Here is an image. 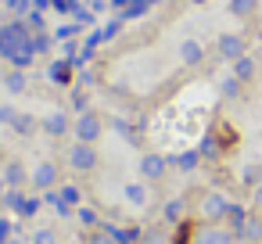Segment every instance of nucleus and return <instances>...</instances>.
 I'll use <instances>...</instances> for the list:
<instances>
[{
    "mask_svg": "<svg viewBox=\"0 0 262 244\" xmlns=\"http://www.w3.org/2000/svg\"><path fill=\"white\" fill-rule=\"evenodd\" d=\"M176 244H241L237 233L223 223H198V219H187L180 223V237Z\"/></svg>",
    "mask_w": 262,
    "mask_h": 244,
    "instance_id": "f257e3e1",
    "label": "nucleus"
},
{
    "mask_svg": "<svg viewBox=\"0 0 262 244\" xmlns=\"http://www.w3.org/2000/svg\"><path fill=\"white\" fill-rule=\"evenodd\" d=\"M230 197L223 190H201L198 194V205H194V219L198 223H223L226 212H230Z\"/></svg>",
    "mask_w": 262,
    "mask_h": 244,
    "instance_id": "f03ea898",
    "label": "nucleus"
},
{
    "mask_svg": "<svg viewBox=\"0 0 262 244\" xmlns=\"http://www.w3.org/2000/svg\"><path fill=\"white\" fill-rule=\"evenodd\" d=\"M29 187H33L36 194H51V190H58V187H61V165H58L54 158H43V162L33 169Z\"/></svg>",
    "mask_w": 262,
    "mask_h": 244,
    "instance_id": "7ed1b4c3",
    "label": "nucleus"
},
{
    "mask_svg": "<svg viewBox=\"0 0 262 244\" xmlns=\"http://www.w3.org/2000/svg\"><path fill=\"white\" fill-rule=\"evenodd\" d=\"M137 172H140L144 183H162V180L169 176V158L158 154V151H140V158H137Z\"/></svg>",
    "mask_w": 262,
    "mask_h": 244,
    "instance_id": "20e7f679",
    "label": "nucleus"
},
{
    "mask_svg": "<svg viewBox=\"0 0 262 244\" xmlns=\"http://www.w3.org/2000/svg\"><path fill=\"white\" fill-rule=\"evenodd\" d=\"M101 133H104V122H101L97 112H79V115L72 119V137H76L79 144H97Z\"/></svg>",
    "mask_w": 262,
    "mask_h": 244,
    "instance_id": "39448f33",
    "label": "nucleus"
},
{
    "mask_svg": "<svg viewBox=\"0 0 262 244\" xmlns=\"http://www.w3.org/2000/svg\"><path fill=\"white\" fill-rule=\"evenodd\" d=\"M65 162H69V169H72V172H94V169H97V162H101L97 144H79V140H76V144L69 147Z\"/></svg>",
    "mask_w": 262,
    "mask_h": 244,
    "instance_id": "423d86ee",
    "label": "nucleus"
},
{
    "mask_svg": "<svg viewBox=\"0 0 262 244\" xmlns=\"http://www.w3.org/2000/svg\"><path fill=\"white\" fill-rule=\"evenodd\" d=\"M215 54H219L223 61H237V58L248 54V40H244L241 33H223V36L215 40Z\"/></svg>",
    "mask_w": 262,
    "mask_h": 244,
    "instance_id": "0eeeda50",
    "label": "nucleus"
},
{
    "mask_svg": "<svg viewBox=\"0 0 262 244\" xmlns=\"http://www.w3.org/2000/svg\"><path fill=\"white\" fill-rule=\"evenodd\" d=\"M40 133L51 137V140H61L65 133H72V119H69V112H51V115H43V119H40Z\"/></svg>",
    "mask_w": 262,
    "mask_h": 244,
    "instance_id": "6e6552de",
    "label": "nucleus"
},
{
    "mask_svg": "<svg viewBox=\"0 0 262 244\" xmlns=\"http://www.w3.org/2000/svg\"><path fill=\"white\" fill-rule=\"evenodd\" d=\"M4 183H8V190H26V183H29V176L33 172H26V162L22 158H8L4 162Z\"/></svg>",
    "mask_w": 262,
    "mask_h": 244,
    "instance_id": "1a4fd4ad",
    "label": "nucleus"
},
{
    "mask_svg": "<svg viewBox=\"0 0 262 244\" xmlns=\"http://www.w3.org/2000/svg\"><path fill=\"white\" fill-rule=\"evenodd\" d=\"M237 240L241 244H262V215L258 212H248L244 226L237 230Z\"/></svg>",
    "mask_w": 262,
    "mask_h": 244,
    "instance_id": "9d476101",
    "label": "nucleus"
},
{
    "mask_svg": "<svg viewBox=\"0 0 262 244\" xmlns=\"http://www.w3.org/2000/svg\"><path fill=\"white\" fill-rule=\"evenodd\" d=\"M180 61H183L187 69H194V65H201V61H205V47H201V40H194V36H187V40L180 43Z\"/></svg>",
    "mask_w": 262,
    "mask_h": 244,
    "instance_id": "9b49d317",
    "label": "nucleus"
},
{
    "mask_svg": "<svg viewBox=\"0 0 262 244\" xmlns=\"http://www.w3.org/2000/svg\"><path fill=\"white\" fill-rule=\"evenodd\" d=\"M162 223H165V226H180V223H187V201H183V197L165 201V208H162Z\"/></svg>",
    "mask_w": 262,
    "mask_h": 244,
    "instance_id": "f8f14e48",
    "label": "nucleus"
},
{
    "mask_svg": "<svg viewBox=\"0 0 262 244\" xmlns=\"http://www.w3.org/2000/svg\"><path fill=\"white\" fill-rule=\"evenodd\" d=\"M122 194H126V201H129L133 208H144V205H147V183H144V180H129V183L122 187Z\"/></svg>",
    "mask_w": 262,
    "mask_h": 244,
    "instance_id": "ddd939ff",
    "label": "nucleus"
},
{
    "mask_svg": "<svg viewBox=\"0 0 262 244\" xmlns=\"http://www.w3.org/2000/svg\"><path fill=\"white\" fill-rule=\"evenodd\" d=\"M230 65H233V69H230V76H233V79H241L244 86L255 79V58H248V54H244V58H237V61H230Z\"/></svg>",
    "mask_w": 262,
    "mask_h": 244,
    "instance_id": "4468645a",
    "label": "nucleus"
},
{
    "mask_svg": "<svg viewBox=\"0 0 262 244\" xmlns=\"http://www.w3.org/2000/svg\"><path fill=\"white\" fill-rule=\"evenodd\" d=\"M47 79H51L54 86H69V83H72V61H51Z\"/></svg>",
    "mask_w": 262,
    "mask_h": 244,
    "instance_id": "2eb2a0df",
    "label": "nucleus"
},
{
    "mask_svg": "<svg viewBox=\"0 0 262 244\" xmlns=\"http://www.w3.org/2000/svg\"><path fill=\"white\" fill-rule=\"evenodd\" d=\"M226 11H230L233 18H255L258 0H226Z\"/></svg>",
    "mask_w": 262,
    "mask_h": 244,
    "instance_id": "dca6fc26",
    "label": "nucleus"
},
{
    "mask_svg": "<svg viewBox=\"0 0 262 244\" xmlns=\"http://www.w3.org/2000/svg\"><path fill=\"white\" fill-rule=\"evenodd\" d=\"M18 137H33V133H40V119L36 115H29V112H18V119H15V126H11Z\"/></svg>",
    "mask_w": 262,
    "mask_h": 244,
    "instance_id": "f3484780",
    "label": "nucleus"
},
{
    "mask_svg": "<svg viewBox=\"0 0 262 244\" xmlns=\"http://www.w3.org/2000/svg\"><path fill=\"white\" fill-rule=\"evenodd\" d=\"M26 86H29V79H26L22 69H11V72L4 76V90H8V94H26Z\"/></svg>",
    "mask_w": 262,
    "mask_h": 244,
    "instance_id": "a211bd4d",
    "label": "nucleus"
},
{
    "mask_svg": "<svg viewBox=\"0 0 262 244\" xmlns=\"http://www.w3.org/2000/svg\"><path fill=\"white\" fill-rule=\"evenodd\" d=\"M83 244H119V237L112 233V226H97V230H86Z\"/></svg>",
    "mask_w": 262,
    "mask_h": 244,
    "instance_id": "6ab92c4d",
    "label": "nucleus"
},
{
    "mask_svg": "<svg viewBox=\"0 0 262 244\" xmlns=\"http://www.w3.org/2000/svg\"><path fill=\"white\" fill-rule=\"evenodd\" d=\"M244 219H248V208H244V205H237V201H233V205H230V212H226V219H223V226H230V230H233V233H237V230H241V226H244Z\"/></svg>",
    "mask_w": 262,
    "mask_h": 244,
    "instance_id": "aec40b11",
    "label": "nucleus"
},
{
    "mask_svg": "<svg viewBox=\"0 0 262 244\" xmlns=\"http://www.w3.org/2000/svg\"><path fill=\"white\" fill-rule=\"evenodd\" d=\"M137 244H169V233H165V226H147V230H140Z\"/></svg>",
    "mask_w": 262,
    "mask_h": 244,
    "instance_id": "412c9836",
    "label": "nucleus"
},
{
    "mask_svg": "<svg viewBox=\"0 0 262 244\" xmlns=\"http://www.w3.org/2000/svg\"><path fill=\"white\" fill-rule=\"evenodd\" d=\"M219 90H223V97H226V101H237V97H241V90H244V83H241V79H233V76H226Z\"/></svg>",
    "mask_w": 262,
    "mask_h": 244,
    "instance_id": "4be33fe9",
    "label": "nucleus"
},
{
    "mask_svg": "<svg viewBox=\"0 0 262 244\" xmlns=\"http://www.w3.org/2000/svg\"><path fill=\"white\" fill-rule=\"evenodd\" d=\"M76 215H79V223H83L86 230H97V226H101V215H97L90 205H79V212H76Z\"/></svg>",
    "mask_w": 262,
    "mask_h": 244,
    "instance_id": "5701e85b",
    "label": "nucleus"
},
{
    "mask_svg": "<svg viewBox=\"0 0 262 244\" xmlns=\"http://www.w3.org/2000/svg\"><path fill=\"white\" fill-rule=\"evenodd\" d=\"M241 183H244L248 190H251L255 183H262V165H244V169H241Z\"/></svg>",
    "mask_w": 262,
    "mask_h": 244,
    "instance_id": "b1692460",
    "label": "nucleus"
},
{
    "mask_svg": "<svg viewBox=\"0 0 262 244\" xmlns=\"http://www.w3.org/2000/svg\"><path fill=\"white\" fill-rule=\"evenodd\" d=\"M29 240H33V244H61V240H58V233H54L51 226H43V230H36V233H33Z\"/></svg>",
    "mask_w": 262,
    "mask_h": 244,
    "instance_id": "393cba45",
    "label": "nucleus"
},
{
    "mask_svg": "<svg viewBox=\"0 0 262 244\" xmlns=\"http://www.w3.org/2000/svg\"><path fill=\"white\" fill-rule=\"evenodd\" d=\"M58 194H61V201H69L72 208H79V190H76L72 183H61V187H58Z\"/></svg>",
    "mask_w": 262,
    "mask_h": 244,
    "instance_id": "a878e982",
    "label": "nucleus"
},
{
    "mask_svg": "<svg viewBox=\"0 0 262 244\" xmlns=\"http://www.w3.org/2000/svg\"><path fill=\"white\" fill-rule=\"evenodd\" d=\"M144 11H147V0H129V8L122 11V22H126V18H140Z\"/></svg>",
    "mask_w": 262,
    "mask_h": 244,
    "instance_id": "bb28decb",
    "label": "nucleus"
},
{
    "mask_svg": "<svg viewBox=\"0 0 262 244\" xmlns=\"http://www.w3.org/2000/svg\"><path fill=\"white\" fill-rule=\"evenodd\" d=\"M198 162H201V154H198V151H187V154H180V158H176V165H180L183 172H190Z\"/></svg>",
    "mask_w": 262,
    "mask_h": 244,
    "instance_id": "cd10ccee",
    "label": "nucleus"
},
{
    "mask_svg": "<svg viewBox=\"0 0 262 244\" xmlns=\"http://www.w3.org/2000/svg\"><path fill=\"white\" fill-rule=\"evenodd\" d=\"M15 119H18L15 104H0V126H15Z\"/></svg>",
    "mask_w": 262,
    "mask_h": 244,
    "instance_id": "c85d7f7f",
    "label": "nucleus"
},
{
    "mask_svg": "<svg viewBox=\"0 0 262 244\" xmlns=\"http://www.w3.org/2000/svg\"><path fill=\"white\" fill-rule=\"evenodd\" d=\"M72 108H76V112H90V94H86V90H76V94H72Z\"/></svg>",
    "mask_w": 262,
    "mask_h": 244,
    "instance_id": "c756f323",
    "label": "nucleus"
},
{
    "mask_svg": "<svg viewBox=\"0 0 262 244\" xmlns=\"http://www.w3.org/2000/svg\"><path fill=\"white\" fill-rule=\"evenodd\" d=\"M47 47H51V36H47V33H40V36H33V51H36V54H43Z\"/></svg>",
    "mask_w": 262,
    "mask_h": 244,
    "instance_id": "7c9ffc66",
    "label": "nucleus"
},
{
    "mask_svg": "<svg viewBox=\"0 0 262 244\" xmlns=\"http://www.w3.org/2000/svg\"><path fill=\"white\" fill-rule=\"evenodd\" d=\"M251 205H255L251 212H258V215H262V183H255V187H251Z\"/></svg>",
    "mask_w": 262,
    "mask_h": 244,
    "instance_id": "2f4dec72",
    "label": "nucleus"
},
{
    "mask_svg": "<svg viewBox=\"0 0 262 244\" xmlns=\"http://www.w3.org/2000/svg\"><path fill=\"white\" fill-rule=\"evenodd\" d=\"M8 240H11V223L0 219V244H8Z\"/></svg>",
    "mask_w": 262,
    "mask_h": 244,
    "instance_id": "473e14b6",
    "label": "nucleus"
},
{
    "mask_svg": "<svg viewBox=\"0 0 262 244\" xmlns=\"http://www.w3.org/2000/svg\"><path fill=\"white\" fill-rule=\"evenodd\" d=\"M112 8H115V11H126V8H129V0H112Z\"/></svg>",
    "mask_w": 262,
    "mask_h": 244,
    "instance_id": "72a5a7b5",
    "label": "nucleus"
},
{
    "mask_svg": "<svg viewBox=\"0 0 262 244\" xmlns=\"http://www.w3.org/2000/svg\"><path fill=\"white\" fill-rule=\"evenodd\" d=\"M4 194H8V183H4V176H0V201H4Z\"/></svg>",
    "mask_w": 262,
    "mask_h": 244,
    "instance_id": "f704fd0d",
    "label": "nucleus"
},
{
    "mask_svg": "<svg viewBox=\"0 0 262 244\" xmlns=\"http://www.w3.org/2000/svg\"><path fill=\"white\" fill-rule=\"evenodd\" d=\"M8 244H33V240H22V237H11Z\"/></svg>",
    "mask_w": 262,
    "mask_h": 244,
    "instance_id": "c9c22d12",
    "label": "nucleus"
},
{
    "mask_svg": "<svg viewBox=\"0 0 262 244\" xmlns=\"http://www.w3.org/2000/svg\"><path fill=\"white\" fill-rule=\"evenodd\" d=\"M187 4H208V0H187Z\"/></svg>",
    "mask_w": 262,
    "mask_h": 244,
    "instance_id": "e433bc0d",
    "label": "nucleus"
},
{
    "mask_svg": "<svg viewBox=\"0 0 262 244\" xmlns=\"http://www.w3.org/2000/svg\"><path fill=\"white\" fill-rule=\"evenodd\" d=\"M0 4H8V8H11V4H15V0H0Z\"/></svg>",
    "mask_w": 262,
    "mask_h": 244,
    "instance_id": "4c0bfd02",
    "label": "nucleus"
},
{
    "mask_svg": "<svg viewBox=\"0 0 262 244\" xmlns=\"http://www.w3.org/2000/svg\"><path fill=\"white\" fill-rule=\"evenodd\" d=\"M86 4H94V0H86Z\"/></svg>",
    "mask_w": 262,
    "mask_h": 244,
    "instance_id": "58836bf2",
    "label": "nucleus"
},
{
    "mask_svg": "<svg viewBox=\"0 0 262 244\" xmlns=\"http://www.w3.org/2000/svg\"><path fill=\"white\" fill-rule=\"evenodd\" d=\"M0 8H4V4H0Z\"/></svg>",
    "mask_w": 262,
    "mask_h": 244,
    "instance_id": "ea45409f",
    "label": "nucleus"
}]
</instances>
